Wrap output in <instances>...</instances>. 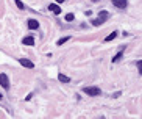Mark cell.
<instances>
[{
  "label": "cell",
  "instance_id": "obj_1",
  "mask_svg": "<svg viewBox=\"0 0 142 119\" xmlns=\"http://www.w3.org/2000/svg\"><path fill=\"white\" fill-rule=\"evenodd\" d=\"M109 17V13L108 11H102V13H98V17L95 20H92V25H95V27H98V25H102L103 22H105L106 19Z\"/></svg>",
  "mask_w": 142,
  "mask_h": 119
},
{
  "label": "cell",
  "instance_id": "obj_2",
  "mask_svg": "<svg viewBox=\"0 0 142 119\" xmlns=\"http://www.w3.org/2000/svg\"><path fill=\"white\" fill-rule=\"evenodd\" d=\"M83 92H86L88 96H92V97H95V96H100V88H97V86H86L83 88Z\"/></svg>",
  "mask_w": 142,
  "mask_h": 119
},
{
  "label": "cell",
  "instance_id": "obj_3",
  "mask_svg": "<svg viewBox=\"0 0 142 119\" xmlns=\"http://www.w3.org/2000/svg\"><path fill=\"white\" fill-rule=\"evenodd\" d=\"M111 3L116 6V8H120V10H125L127 8V0H111Z\"/></svg>",
  "mask_w": 142,
  "mask_h": 119
},
{
  "label": "cell",
  "instance_id": "obj_4",
  "mask_svg": "<svg viewBox=\"0 0 142 119\" xmlns=\"http://www.w3.org/2000/svg\"><path fill=\"white\" fill-rule=\"evenodd\" d=\"M0 85H2L5 89L10 88V80H8V75L6 74H0Z\"/></svg>",
  "mask_w": 142,
  "mask_h": 119
},
{
  "label": "cell",
  "instance_id": "obj_5",
  "mask_svg": "<svg viewBox=\"0 0 142 119\" xmlns=\"http://www.w3.org/2000/svg\"><path fill=\"white\" fill-rule=\"evenodd\" d=\"M19 63H20L22 66L28 67V69H33V67H34V64H33L31 61H30V60H27V58H19Z\"/></svg>",
  "mask_w": 142,
  "mask_h": 119
},
{
  "label": "cell",
  "instance_id": "obj_6",
  "mask_svg": "<svg viewBox=\"0 0 142 119\" xmlns=\"http://www.w3.org/2000/svg\"><path fill=\"white\" fill-rule=\"evenodd\" d=\"M49 10L53 13V14H61V8H59L56 3H50V5H49Z\"/></svg>",
  "mask_w": 142,
  "mask_h": 119
},
{
  "label": "cell",
  "instance_id": "obj_7",
  "mask_svg": "<svg viewBox=\"0 0 142 119\" xmlns=\"http://www.w3.org/2000/svg\"><path fill=\"white\" fill-rule=\"evenodd\" d=\"M38 27H39V22H38V20H34V19H30L28 20V28L30 30H36Z\"/></svg>",
  "mask_w": 142,
  "mask_h": 119
},
{
  "label": "cell",
  "instance_id": "obj_8",
  "mask_svg": "<svg viewBox=\"0 0 142 119\" xmlns=\"http://www.w3.org/2000/svg\"><path fill=\"white\" fill-rule=\"evenodd\" d=\"M22 42H24L25 45H34V38L27 36V38H24V39H22Z\"/></svg>",
  "mask_w": 142,
  "mask_h": 119
},
{
  "label": "cell",
  "instance_id": "obj_9",
  "mask_svg": "<svg viewBox=\"0 0 142 119\" xmlns=\"http://www.w3.org/2000/svg\"><path fill=\"white\" fill-rule=\"evenodd\" d=\"M58 78H59V82H63V83H69V82H70V78H69L67 75H63V74H59Z\"/></svg>",
  "mask_w": 142,
  "mask_h": 119
},
{
  "label": "cell",
  "instance_id": "obj_10",
  "mask_svg": "<svg viewBox=\"0 0 142 119\" xmlns=\"http://www.w3.org/2000/svg\"><path fill=\"white\" fill-rule=\"evenodd\" d=\"M116 36H117V33H116V31H113V33H111V35H108V36L105 38V41H113Z\"/></svg>",
  "mask_w": 142,
  "mask_h": 119
},
{
  "label": "cell",
  "instance_id": "obj_11",
  "mask_svg": "<svg viewBox=\"0 0 142 119\" xmlns=\"http://www.w3.org/2000/svg\"><path fill=\"white\" fill-rule=\"evenodd\" d=\"M74 19H75V16L72 14V13H69V14H66V20H67V22H72Z\"/></svg>",
  "mask_w": 142,
  "mask_h": 119
},
{
  "label": "cell",
  "instance_id": "obj_12",
  "mask_svg": "<svg viewBox=\"0 0 142 119\" xmlns=\"http://www.w3.org/2000/svg\"><path fill=\"white\" fill-rule=\"evenodd\" d=\"M122 55H123L122 52H119V53H117V55H116V57L113 58V63H116V61H119V60H120V58H122Z\"/></svg>",
  "mask_w": 142,
  "mask_h": 119
},
{
  "label": "cell",
  "instance_id": "obj_13",
  "mask_svg": "<svg viewBox=\"0 0 142 119\" xmlns=\"http://www.w3.org/2000/svg\"><path fill=\"white\" fill-rule=\"evenodd\" d=\"M16 5H17V8H20V10H25V5L20 2V0H16Z\"/></svg>",
  "mask_w": 142,
  "mask_h": 119
},
{
  "label": "cell",
  "instance_id": "obj_14",
  "mask_svg": "<svg viewBox=\"0 0 142 119\" xmlns=\"http://www.w3.org/2000/svg\"><path fill=\"white\" fill-rule=\"evenodd\" d=\"M67 41H69V38H61V39H59V41L56 42V44H58V45H63L64 42H67Z\"/></svg>",
  "mask_w": 142,
  "mask_h": 119
},
{
  "label": "cell",
  "instance_id": "obj_15",
  "mask_svg": "<svg viewBox=\"0 0 142 119\" xmlns=\"http://www.w3.org/2000/svg\"><path fill=\"white\" fill-rule=\"evenodd\" d=\"M137 69H139V72H142V61H141V60L137 61Z\"/></svg>",
  "mask_w": 142,
  "mask_h": 119
},
{
  "label": "cell",
  "instance_id": "obj_16",
  "mask_svg": "<svg viewBox=\"0 0 142 119\" xmlns=\"http://www.w3.org/2000/svg\"><path fill=\"white\" fill-rule=\"evenodd\" d=\"M64 2V0H56V3H63Z\"/></svg>",
  "mask_w": 142,
  "mask_h": 119
},
{
  "label": "cell",
  "instance_id": "obj_17",
  "mask_svg": "<svg viewBox=\"0 0 142 119\" xmlns=\"http://www.w3.org/2000/svg\"><path fill=\"white\" fill-rule=\"evenodd\" d=\"M92 2H100V0H92Z\"/></svg>",
  "mask_w": 142,
  "mask_h": 119
},
{
  "label": "cell",
  "instance_id": "obj_18",
  "mask_svg": "<svg viewBox=\"0 0 142 119\" xmlns=\"http://www.w3.org/2000/svg\"><path fill=\"white\" fill-rule=\"evenodd\" d=\"M0 99H2V94H0Z\"/></svg>",
  "mask_w": 142,
  "mask_h": 119
}]
</instances>
